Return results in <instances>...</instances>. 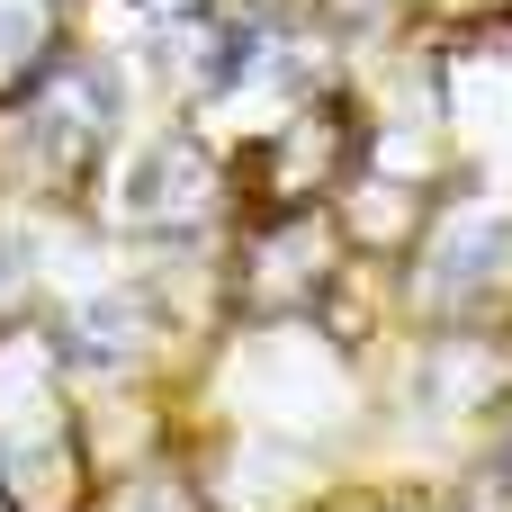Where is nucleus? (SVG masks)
<instances>
[{
	"label": "nucleus",
	"mask_w": 512,
	"mask_h": 512,
	"mask_svg": "<svg viewBox=\"0 0 512 512\" xmlns=\"http://www.w3.org/2000/svg\"><path fill=\"white\" fill-rule=\"evenodd\" d=\"M342 153H351V126H342V117H297V126H279V135L261 144V189H270V207H306V198L342 171Z\"/></svg>",
	"instance_id": "obj_1"
},
{
	"label": "nucleus",
	"mask_w": 512,
	"mask_h": 512,
	"mask_svg": "<svg viewBox=\"0 0 512 512\" xmlns=\"http://www.w3.org/2000/svg\"><path fill=\"white\" fill-rule=\"evenodd\" d=\"M216 198V171L207 153L180 135V144H153L144 153V180H135V225H198Z\"/></svg>",
	"instance_id": "obj_2"
},
{
	"label": "nucleus",
	"mask_w": 512,
	"mask_h": 512,
	"mask_svg": "<svg viewBox=\"0 0 512 512\" xmlns=\"http://www.w3.org/2000/svg\"><path fill=\"white\" fill-rule=\"evenodd\" d=\"M54 72V0H0V90Z\"/></svg>",
	"instance_id": "obj_3"
},
{
	"label": "nucleus",
	"mask_w": 512,
	"mask_h": 512,
	"mask_svg": "<svg viewBox=\"0 0 512 512\" xmlns=\"http://www.w3.org/2000/svg\"><path fill=\"white\" fill-rule=\"evenodd\" d=\"M342 9H387V0H342Z\"/></svg>",
	"instance_id": "obj_4"
}]
</instances>
